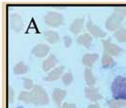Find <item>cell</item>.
I'll list each match as a JSON object with an SVG mask.
<instances>
[{"label":"cell","mask_w":126,"mask_h":108,"mask_svg":"<svg viewBox=\"0 0 126 108\" xmlns=\"http://www.w3.org/2000/svg\"><path fill=\"white\" fill-rule=\"evenodd\" d=\"M64 69H65V66L63 65H61L55 68L51 72H49L46 77L44 78V80L45 81H50V82L58 80L61 78V75L63 74Z\"/></svg>","instance_id":"30bf717a"},{"label":"cell","mask_w":126,"mask_h":108,"mask_svg":"<svg viewBox=\"0 0 126 108\" xmlns=\"http://www.w3.org/2000/svg\"><path fill=\"white\" fill-rule=\"evenodd\" d=\"M85 95L87 99L90 102H97L98 101L103 99V96L100 94L98 89L94 87H85Z\"/></svg>","instance_id":"ba28073f"},{"label":"cell","mask_w":126,"mask_h":108,"mask_svg":"<svg viewBox=\"0 0 126 108\" xmlns=\"http://www.w3.org/2000/svg\"><path fill=\"white\" fill-rule=\"evenodd\" d=\"M84 76L87 85L89 86V87H93V86L95 84V78L91 71V68H87L85 69Z\"/></svg>","instance_id":"e0dca14e"},{"label":"cell","mask_w":126,"mask_h":108,"mask_svg":"<svg viewBox=\"0 0 126 108\" xmlns=\"http://www.w3.org/2000/svg\"><path fill=\"white\" fill-rule=\"evenodd\" d=\"M126 16V7H114V12L109 17L105 23L107 29L110 31L118 30L122 27V23Z\"/></svg>","instance_id":"6da1fadb"},{"label":"cell","mask_w":126,"mask_h":108,"mask_svg":"<svg viewBox=\"0 0 126 108\" xmlns=\"http://www.w3.org/2000/svg\"><path fill=\"white\" fill-rule=\"evenodd\" d=\"M104 44V52L111 56H117L123 52V49L117 45L111 42V38H109L107 40H102Z\"/></svg>","instance_id":"5b68a950"},{"label":"cell","mask_w":126,"mask_h":108,"mask_svg":"<svg viewBox=\"0 0 126 108\" xmlns=\"http://www.w3.org/2000/svg\"><path fill=\"white\" fill-rule=\"evenodd\" d=\"M84 21H85L84 18H76L72 22L70 27H69L70 31L73 33L74 35H77L78 34H79L82 31V30L83 29Z\"/></svg>","instance_id":"4fadbf2b"},{"label":"cell","mask_w":126,"mask_h":108,"mask_svg":"<svg viewBox=\"0 0 126 108\" xmlns=\"http://www.w3.org/2000/svg\"><path fill=\"white\" fill-rule=\"evenodd\" d=\"M14 96H15V92L13 89L9 86H8V99H9V102L10 103H13V101H14Z\"/></svg>","instance_id":"d4e9b609"},{"label":"cell","mask_w":126,"mask_h":108,"mask_svg":"<svg viewBox=\"0 0 126 108\" xmlns=\"http://www.w3.org/2000/svg\"><path fill=\"white\" fill-rule=\"evenodd\" d=\"M98 57L99 55L96 53H87L84 54L82 59V64L85 66L91 68L93 64L95 63V62L98 59Z\"/></svg>","instance_id":"5bb4252c"},{"label":"cell","mask_w":126,"mask_h":108,"mask_svg":"<svg viewBox=\"0 0 126 108\" xmlns=\"http://www.w3.org/2000/svg\"><path fill=\"white\" fill-rule=\"evenodd\" d=\"M18 100H20L26 104L32 103V94L30 91H23L20 93L18 96Z\"/></svg>","instance_id":"ffe728a7"},{"label":"cell","mask_w":126,"mask_h":108,"mask_svg":"<svg viewBox=\"0 0 126 108\" xmlns=\"http://www.w3.org/2000/svg\"><path fill=\"white\" fill-rule=\"evenodd\" d=\"M45 37L47 42L50 44H56L60 41V36L57 32L54 31H47L45 33Z\"/></svg>","instance_id":"2e32d148"},{"label":"cell","mask_w":126,"mask_h":108,"mask_svg":"<svg viewBox=\"0 0 126 108\" xmlns=\"http://www.w3.org/2000/svg\"><path fill=\"white\" fill-rule=\"evenodd\" d=\"M61 108H77V105L74 103H67L65 102L63 104Z\"/></svg>","instance_id":"4316f807"},{"label":"cell","mask_w":126,"mask_h":108,"mask_svg":"<svg viewBox=\"0 0 126 108\" xmlns=\"http://www.w3.org/2000/svg\"><path fill=\"white\" fill-rule=\"evenodd\" d=\"M114 36L119 42H126V28L121 27L115 31Z\"/></svg>","instance_id":"44dd1931"},{"label":"cell","mask_w":126,"mask_h":108,"mask_svg":"<svg viewBox=\"0 0 126 108\" xmlns=\"http://www.w3.org/2000/svg\"><path fill=\"white\" fill-rule=\"evenodd\" d=\"M29 71V68L28 66L23 63V62L20 61L18 62L15 67H14V69H13V71L14 73L16 75H20V74H24V73H26Z\"/></svg>","instance_id":"d6986e66"},{"label":"cell","mask_w":126,"mask_h":108,"mask_svg":"<svg viewBox=\"0 0 126 108\" xmlns=\"http://www.w3.org/2000/svg\"><path fill=\"white\" fill-rule=\"evenodd\" d=\"M23 18L19 14L13 13L10 15V26L15 32H20L23 28Z\"/></svg>","instance_id":"52a82bcc"},{"label":"cell","mask_w":126,"mask_h":108,"mask_svg":"<svg viewBox=\"0 0 126 108\" xmlns=\"http://www.w3.org/2000/svg\"><path fill=\"white\" fill-rule=\"evenodd\" d=\"M22 80L23 81V87L27 90L33 89L36 85H34L33 81L28 78H22Z\"/></svg>","instance_id":"cb8c5ba5"},{"label":"cell","mask_w":126,"mask_h":108,"mask_svg":"<svg viewBox=\"0 0 126 108\" xmlns=\"http://www.w3.org/2000/svg\"><path fill=\"white\" fill-rule=\"evenodd\" d=\"M32 94V104L37 106L47 105L49 102V96L41 86L36 85L31 91Z\"/></svg>","instance_id":"3957f363"},{"label":"cell","mask_w":126,"mask_h":108,"mask_svg":"<svg viewBox=\"0 0 126 108\" xmlns=\"http://www.w3.org/2000/svg\"><path fill=\"white\" fill-rule=\"evenodd\" d=\"M50 47L45 44H38L32 50V53L37 57H44L49 53Z\"/></svg>","instance_id":"9c48e42d"},{"label":"cell","mask_w":126,"mask_h":108,"mask_svg":"<svg viewBox=\"0 0 126 108\" xmlns=\"http://www.w3.org/2000/svg\"><path fill=\"white\" fill-rule=\"evenodd\" d=\"M67 92L66 90L63 89H54L53 91V94H52V97H53V100L54 102V103L57 105L58 108H60L61 105V103L63 100V99L65 98Z\"/></svg>","instance_id":"8fae6325"},{"label":"cell","mask_w":126,"mask_h":108,"mask_svg":"<svg viewBox=\"0 0 126 108\" xmlns=\"http://www.w3.org/2000/svg\"><path fill=\"white\" fill-rule=\"evenodd\" d=\"M109 108H122L126 106V101L123 100H117V99H111L108 102Z\"/></svg>","instance_id":"7402d4cb"},{"label":"cell","mask_w":126,"mask_h":108,"mask_svg":"<svg viewBox=\"0 0 126 108\" xmlns=\"http://www.w3.org/2000/svg\"><path fill=\"white\" fill-rule=\"evenodd\" d=\"M58 60L57 59L55 55L53 54H50V56L47 57V58L45 60L44 62H42V70L45 72H47L50 69L53 68L56 65V64H58Z\"/></svg>","instance_id":"7c38bea8"},{"label":"cell","mask_w":126,"mask_h":108,"mask_svg":"<svg viewBox=\"0 0 126 108\" xmlns=\"http://www.w3.org/2000/svg\"><path fill=\"white\" fill-rule=\"evenodd\" d=\"M86 28L88 29V31L90 32V34L95 37L97 38H104L107 36V33L105 31H104L101 28H100L98 25H95L92 20L90 16L88 18V20L86 23Z\"/></svg>","instance_id":"8992f818"},{"label":"cell","mask_w":126,"mask_h":108,"mask_svg":"<svg viewBox=\"0 0 126 108\" xmlns=\"http://www.w3.org/2000/svg\"><path fill=\"white\" fill-rule=\"evenodd\" d=\"M92 41H93V38L89 34H84L77 38V43L82 45L88 49H90Z\"/></svg>","instance_id":"9a60e30c"},{"label":"cell","mask_w":126,"mask_h":108,"mask_svg":"<svg viewBox=\"0 0 126 108\" xmlns=\"http://www.w3.org/2000/svg\"><path fill=\"white\" fill-rule=\"evenodd\" d=\"M114 60L112 58V57L109 54L104 52L102 59H101V65L104 68H107L114 66Z\"/></svg>","instance_id":"ac0fdd59"},{"label":"cell","mask_w":126,"mask_h":108,"mask_svg":"<svg viewBox=\"0 0 126 108\" xmlns=\"http://www.w3.org/2000/svg\"><path fill=\"white\" fill-rule=\"evenodd\" d=\"M44 20L47 25L56 28L63 24L64 18L63 15L60 12L50 11L45 15Z\"/></svg>","instance_id":"277c9868"},{"label":"cell","mask_w":126,"mask_h":108,"mask_svg":"<svg viewBox=\"0 0 126 108\" xmlns=\"http://www.w3.org/2000/svg\"><path fill=\"white\" fill-rule=\"evenodd\" d=\"M63 39L64 45H65L66 48H69V47H71V45H72V38H71L70 36H66H66H63Z\"/></svg>","instance_id":"484cf974"},{"label":"cell","mask_w":126,"mask_h":108,"mask_svg":"<svg viewBox=\"0 0 126 108\" xmlns=\"http://www.w3.org/2000/svg\"><path fill=\"white\" fill-rule=\"evenodd\" d=\"M111 90L112 96L114 99L126 102V78L123 76H117L112 84Z\"/></svg>","instance_id":"7a4b0ae2"},{"label":"cell","mask_w":126,"mask_h":108,"mask_svg":"<svg viewBox=\"0 0 126 108\" xmlns=\"http://www.w3.org/2000/svg\"><path fill=\"white\" fill-rule=\"evenodd\" d=\"M88 108H100V106L97 103H95V104H90V105H88Z\"/></svg>","instance_id":"83f0119b"},{"label":"cell","mask_w":126,"mask_h":108,"mask_svg":"<svg viewBox=\"0 0 126 108\" xmlns=\"http://www.w3.org/2000/svg\"><path fill=\"white\" fill-rule=\"evenodd\" d=\"M73 79H74V78H73V75H72L71 71H69L68 72L63 74L62 76V81L64 84V85L66 86H69L72 84Z\"/></svg>","instance_id":"603a6c76"}]
</instances>
